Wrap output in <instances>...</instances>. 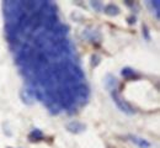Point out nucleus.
<instances>
[{
    "mask_svg": "<svg viewBox=\"0 0 160 148\" xmlns=\"http://www.w3.org/2000/svg\"><path fill=\"white\" fill-rule=\"evenodd\" d=\"M111 95H112V99H113L115 104L118 106V109H120L122 112L128 114V115H133V114L136 112V110L133 109V106L131 105L129 103H127V101L121 96V94L117 90H112V91H111Z\"/></svg>",
    "mask_w": 160,
    "mask_h": 148,
    "instance_id": "f257e3e1",
    "label": "nucleus"
},
{
    "mask_svg": "<svg viewBox=\"0 0 160 148\" xmlns=\"http://www.w3.org/2000/svg\"><path fill=\"white\" fill-rule=\"evenodd\" d=\"M67 130L69 132H72V133H80V132L86 130V126L84 124L79 122V121H72V122H69L67 125Z\"/></svg>",
    "mask_w": 160,
    "mask_h": 148,
    "instance_id": "f03ea898",
    "label": "nucleus"
},
{
    "mask_svg": "<svg viewBox=\"0 0 160 148\" xmlns=\"http://www.w3.org/2000/svg\"><path fill=\"white\" fill-rule=\"evenodd\" d=\"M21 99L23 100V103L31 105L33 104V100H35V96H33V89L32 88H27V89H23L21 91Z\"/></svg>",
    "mask_w": 160,
    "mask_h": 148,
    "instance_id": "7ed1b4c3",
    "label": "nucleus"
},
{
    "mask_svg": "<svg viewBox=\"0 0 160 148\" xmlns=\"http://www.w3.org/2000/svg\"><path fill=\"white\" fill-rule=\"evenodd\" d=\"M103 11H105V14L108 15V16H116V15L120 14V9H118V6H116L115 4H108V5H106V6L103 8Z\"/></svg>",
    "mask_w": 160,
    "mask_h": 148,
    "instance_id": "20e7f679",
    "label": "nucleus"
},
{
    "mask_svg": "<svg viewBox=\"0 0 160 148\" xmlns=\"http://www.w3.org/2000/svg\"><path fill=\"white\" fill-rule=\"evenodd\" d=\"M129 138H131V141H132L133 143H136V145L140 148L150 147V143H149L148 141H145L144 138H140V137H137V136H129Z\"/></svg>",
    "mask_w": 160,
    "mask_h": 148,
    "instance_id": "39448f33",
    "label": "nucleus"
},
{
    "mask_svg": "<svg viewBox=\"0 0 160 148\" xmlns=\"http://www.w3.org/2000/svg\"><path fill=\"white\" fill-rule=\"evenodd\" d=\"M28 140L31 142H38L41 140H43V133L41 130H33L30 135H28Z\"/></svg>",
    "mask_w": 160,
    "mask_h": 148,
    "instance_id": "423d86ee",
    "label": "nucleus"
},
{
    "mask_svg": "<svg viewBox=\"0 0 160 148\" xmlns=\"http://www.w3.org/2000/svg\"><path fill=\"white\" fill-rule=\"evenodd\" d=\"M105 83H106V86L112 91V90H116V85H117V79L115 78V77H112L111 74H108V75H106V80H105Z\"/></svg>",
    "mask_w": 160,
    "mask_h": 148,
    "instance_id": "0eeeda50",
    "label": "nucleus"
},
{
    "mask_svg": "<svg viewBox=\"0 0 160 148\" xmlns=\"http://www.w3.org/2000/svg\"><path fill=\"white\" fill-rule=\"evenodd\" d=\"M121 74H122L124 78H128V79H132V78H134V77H136V78H139V75H138L132 68H128V67H127V68H123V69L121 70Z\"/></svg>",
    "mask_w": 160,
    "mask_h": 148,
    "instance_id": "6e6552de",
    "label": "nucleus"
},
{
    "mask_svg": "<svg viewBox=\"0 0 160 148\" xmlns=\"http://www.w3.org/2000/svg\"><path fill=\"white\" fill-rule=\"evenodd\" d=\"M100 63V57L98 54H92L91 56V67H96Z\"/></svg>",
    "mask_w": 160,
    "mask_h": 148,
    "instance_id": "1a4fd4ad",
    "label": "nucleus"
},
{
    "mask_svg": "<svg viewBox=\"0 0 160 148\" xmlns=\"http://www.w3.org/2000/svg\"><path fill=\"white\" fill-rule=\"evenodd\" d=\"M90 4H91V6H92L96 11H101V10H102V4H101L100 1H90Z\"/></svg>",
    "mask_w": 160,
    "mask_h": 148,
    "instance_id": "9d476101",
    "label": "nucleus"
},
{
    "mask_svg": "<svg viewBox=\"0 0 160 148\" xmlns=\"http://www.w3.org/2000/svg\"><path fill=\"white\" fill-rule=\"evenodd\" d=\"M152 5H153V9H155L157 18H159V6H160L159 0H154V1H152Z\"/></svg>",
    "mask_w": 160,
    "mask_h": 148,
    "instance_id": "9b49d317",
    "label": "nucleus"
},
{
    "mask_svg": "<svg viewBox=\"0 0 160 148\" xmlns=\"http://www.w3.org/2000/svg\"><path fill=\"white\" fill-rule=\"evenodd\" d=\"M143 36L147 38V40H150V36H149V31H148V27L145 25H143Z\"/></svg>",
    "mask_w": 160,
    "mask_h": 148,
    "instance_id": "f8f14e48",
    "label": "nucleus"
},
{
    "mask_svg": "<svg viewBox=\"0 0 160 148\" xmlns=\"http://www.w3.org/2000/svg\"><path fill=\"white\" fill-rule=\"evenodd\" d=\"M136 22V18L134 16H131V18H128V23L129 25H133Z\"/></svg>",
    "mask_w": 160,
    "mask_h": 148,
    "instance_id": "ddd939ff",
    "label": "nucleus"
},
{
    "mask_svg": "<svg viewBox=\"0 0 160 148\" xmlns=\"http://www.w3.org/2000/svg\"><path fill=\"white\" fill-rule=\"evenodd\" d=\"M9 148H10V147H9Z\"/></svg>",
    "mask_w": 160,
    "mask_h": 148,
    "instance_id": "4468645a",
    "label": "nucleus"
}]
</instances>
